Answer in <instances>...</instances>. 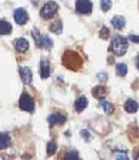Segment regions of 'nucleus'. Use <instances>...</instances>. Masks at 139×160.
I'll return each mask as SVG.
<instances>
[{"mask_svg":"<svg viewBox=\"0 0 139 160\" xmlns=\"http://www.w3.org/2000/svg\"><path fill=\"white\" fill-rule=\"evenodd\" d=\"M97 77H98V79H100V81H106L107 80V78H108V76H107V74H105V73H100V74H98L97 75Z\"/></svg>","mask_w":139,"mask_h":160,"instance_id":"b1692460","label":"nucleus"},{"mask_svg":"<svg viewBox=\"0 0 139 160\" xmlns=\"http://www.w3.org/2000/svg\"><path fill=\"white\" fill-rule=\"evenodd\" d=\"M62 28H63V26H62V22L61 21H56V22H54L51 26H50V30L52 32H54V33H56V34H60L61 32H62Z\"/></svg>","mask_w":139,"mask_h":160,"instance_id":"a211bd4d","label":"nucleus"},{"mask_svg":"<svg viewBox=\"0 0 139 160\" xmlns=\"http://www.w3.org/2000/svg\"><path fill=\"white\" fill-rule=\"evenodd\" d=\"M116 70L118 75H120V76H125L127 74V66L123 63H118L116 65Z\"/></svg>","mask_w":139,"mask_h":160,"instance_id":"6ab92c4d","label":"nucleus"},{"mask_svg":"<svg viewBox=\"0 0 139 160\" xmlns=\"http://www.w3.org/2000/svg\"><path fill=\"white\" fill-rule=\"evenodd\" d=\"M62 63L68 69L76 71L82 66V59L78 53L71 51V50H67L62 56Z\"/></svg>","mask_w":139,"mask_h":160,"instance_id":"f257e3e1","label":"nucleus"},{"mask_svg":"<svg viewBox=\"0 0 139 160\" xmlns=\"http://www.w3.org/2000/svg\"><path fill=\"white\" fill-rule=\"evenodd\" d=\"M65 157L66 158H78V154H77L76 151H72L70 153H68Z\"/></svg>","mask_w":139,"mask_h":160,"instance_id":"393cba45","label":"nucleus"},{"mask_svg":"<svg viewBox=\"0 0 139 160\" xmlns=\"http://www.w3.org/2000/svg\"><path fill=\"white\" fill-rule=\"evenodd\" d=\"M106 88L105 87H103V86H96V87H94L93 90H92V94H93V96L97 98V99H103V98H105L106 96Z\"/></svg>","mask_w":139,"mask_h":160,"instance_id":"4468645a","label":"nucleus"},{"mask_svg":"<svg viewBox=\"0 0 139 160\" xmlns=\"http://www.w3.org/2000/svg\"><path fill=\"white\" fill-rule=\"evenodd\" d=\"M111 48H112V51L115 53L117 56H122V55L126 53L127 48H128V42L126 38H124L122 36H116L112 40Z\"/></svg>","mask_w":139,"mask_h":160,"instance_id":"f03ea898","label":"nucleus"},{"mask_svg":"<svg viewBox=\"0 0 139 160\" xmlns=\"http://www.w3.org/2000/svg\"><path fill=\"white\" fill-rule=\"evenodd\" d=\"M57 10H58V5L54 1H49L40 10V16L46 20L51 19L56 14Z\"/></svg>","mask_w":139,"mask_h":160,"instance_id":"20e7f679","label":"nucleus"},{"mask_svg":"<svg viewBox=\"0 0 139 160\" xmlns=\"http://www.w3.org/2000/svg\"><path fill=\"white\" fill-rule=\"evenodd\" d=\"M56 151V144L54 142H49L47 144V154L48 155H52Z\"/></svg>","mask_w":139,"mask_h":160,"instance_id":"4be33fe9","label":"nucleus"},{"mask_svg":"<svg viewBox=\"0 0 139 160\" xmlns=\"http://www.w3.org/2000/svg\"><path fill=\"white\" fill-rule=\"evenodd\" d=\"M19 108L27 112H32L34 110V100L28 93H22L19 99Z\"/></svg>","mask_w":139,"mask_h":160,"instance_id":"39448f33","label":"nucleus"},{"mask_svg":"<svg viewBox=\"0 0 139 160\" xmlns=\"http://www.w3.org/2000/svg\"><path fill=\"white\" fill-rule=\"evenodd\" d=\"M99 36L102 39H107L109 37V30L107 27H102L101 30L99 31Z\"/></svg>","mask_w":139,"mask_h":160,"instance_id":"5701e85b","label":"nucleus"},{"mask_svg":"<svg viewBox=\"0 0 139 160\" xmlns=\"http://www.w3.org/2000/svg\"><path fill=\"white\" fill-rule=\"evenodd\" d=\"M33 38L35 39L36 45L40 48H45V49H50L53 46V42L52 40L49 38L48 36H45V35H41L37 30H33L32 32Z\"/></svg>","mask_w":139,"mask_h":160,"instance_id":"7ed1b4c3","label":"nucleus"},{"mask_svg":"<svg viewBox=\"0 0 139 160\" xmlns=\"http://www.w3.org/2000/svg\"><path fill=\"white\" fill-rule=\"evenodd\" d=\"M111 24L117 29H122L125 26V19L123 16H115L111 20Z\"/></svg>","mask_w":139,"mask_h":160,"instance_id":"f3484780","label":"nucleus"},{"mask_svg":"<svg viewBox=\"0 0 139 160\" xmlns=\"http://www.w3.org/2000/svg\"><path fill=\"white\" fill-rule=\"evenodd\" d=\"M11 142V138L8 133H1L0 134V150L7 148Z\"/></svg>","mask_w":139,"mask_h":160,"instance_id":"2eb2a0df","label":"nucleus"},{"mask_svg":"<svg viewBox=\"0 0 139 160\" xmlns=\"http://www.w3.org/2000/svg\"><path fill=\"white\" fill-rule=\"evenodd\" d=\"M139 108V105L136 101L129 99L125 103V110L129 113H135Z\"/></svg>","mask_w":139,"mask_h":160,"instance_id":"dca6fc26","label":"nucleus"},{"mask_svg":"<svg viewBox=\"0 0 139 160\" xmlns=\"http://www.w3.org/2000/svg\"><path fill=\"white\" fill-rule=\"evenodd\" d=\"M116 158H120V159H128V157H127V155H125V154H121V155H117L116 156Z\"/></svg>","mask_w":139,"mask_h":160,"instance_id":"cd10ccee","label":"nucleus"},{"mask_svg":"<svg viewBox=\"0 0 139 160\" xmlns=\"http://www.w3.org/2000/svg\"><path fill=\"white\" fill-rule=\"evenodd\" d=\"M137 68L139 69V57H138V60H137Z\"/></svg>","mask_w":139,"mask_h":160,"instance_id":"c85d7f7f","label":"nucleus"},{"mask_svg":"<svg viewBox=\"0 0 139 160\" xmlns=\"http://www.w3.org/2000/svg\"><path fill=\"white\" fill-rule=\"evenodd\" d=\"M100 5H101V9L103 10L104 12H106L111 8L112 2H111V0H101Z\"/></svg>","mask_w":139,"mask_h":160,"instance_id":"412c9836","label":"nucleus"},{"mask_svg":"<svg viewBox=\"0 0 139 160\" xmlns=\"http://www.w3.org/2000/svg\"><path fill=\"white\" fill-rule=\"evenodd\" d=\"M19 73H20V76H21V79L22 81L29 85L31 84L32 82V72L29 67L27 66H24V67H20V69H19Z\"/></svg>","mask_w":139,"mask_h":160,"instance_id":"1a4fd4ad","label":"nucleus"},{"mask_svg":"<svg viewBox=\"0 0 139 160\" xmlns=\"http://www.w3.org/2000/svg\"><path fill=\"white\" fill-rule=\"evenodd\" d=\"M40 75L43 79L50 76V65L46 60H42L40 63Z\"/></svg>","mask_w":139,"mask_h":160,"instance_id":"f8f14e48","label":"nucleus"},{"mask_svg":"<svg viewBox=\"0 0 139 160\" xmlns=\"http://www.w3.org/2000/svg\"><path fill=\"white\" fill-rule=\"evenodd\" d=\"M14 20L19 25H24L28 20V14L25 9L18 8L14 11Z\"/></svg>","mask_w":139,"mask_h":160,"instance_id":"0eeeda50","label":"nucleus"},{"mask_svg":"<svg viewBox=\"0 0 139 160\" xmlns=\"http://www.w3.org/2000/svg\"><path fill=\"white\" fill-rule=\"evenodd\" d=\"M87 104H88L87 98L85 96H80L75 101V103H74V107H75V110L77 112H81L87 107Z\"/></svg>","mask_w":139,"mask_h":160,"instance_id":"9b49d317","label":"nucleus"},{"mask_svg":"<svg viewBox=\"0 0 139 160\" xmlns=\"http://www.w3.org/2000/svg\"><path fill=\"white\" fill-rule=\"evenodd\" d=\"M135 158H136V159H139V153H138V155H137V156H136Z\"/></svg>","mask_w":139,"mask_h":160,"instance_id":"c756f323","label":"nucleus"},{"mask_svg":"<svg viewBox=\"0 0 139 160\" xmlns=\"http://www.w3.org/2000/svg\"><path fill=\"white\" fill-rule=\"evenodd\" d=\"M101 106H102V108L104 110V112H105L106 114H108V115L112 114V112H113V106H112L111 103H109L107 101H103L101 103Z\"/></svg>","mask_w":139,"mask_h":160,"instance_id":"aec40b11","label":"nucleus"},{"mask_svg":"<svg viewBox=\"0 0 139 160\" xmlns=\"http://www.w3.org/2000/svg\"><path fill=\"white\" fill-rule=\"evenodd\" d=\"M129 39H130L131 41L134 43H139V36L138 35H130V36H129Z\"/></svg>","mask_w":139,"mask_h":160,"instance_id":"a878e982","label":"nucleus"},{"mask_svg":"<svg viewBox=\"0 0 139 160\" xmlns=\"http://www.w3.org/2000/svg\"><path fill=\"white\" fill-rule=\"evenodd\" d=\"M65 121H66V117L61 113L52 114L48 117V122L51 127L55 124H63L65 123Z\"/></svg>","mask_w":139,"mask_h":160,"instance_id":"9d476101","label":"nucleus"},{"mask_svg":"<svg viewBox=\"0 0 139 160\" xmlns=\"http://www.w3.org/2000/svg\"><path fill=\"white\" fill-rule=\"evenodd\" d=\"M76 11L80 14H89L92 11V3L89 0H77Z\"/></svg>","mask_w":139,"mask_h":160,"instance_id":"423d86ee","label":"nucleus"},{"mask_svg":"<svg viewBox=\"0 0 139 160\" xmlns=\"http://www.w3.org/2000/svg\"><path fill=\"white\" fill-rule=\"evenodd\" d=\"M12 32V25L5 21V20H0V34L1 35H9Z\"/></svg>","mask_w":139,"mask_h":160,"instance_id":"ddd939ff","label":"nucleus"},{"mask_svg":"<svg viewBox=\"0 0 139 160\" xmlns=\"http://www.w3.org/2000/svg\"><path fill=\"white\" fill-rule=\"evenodd\" d=\"M13 45H14V48H15L18 52L20 53H24L26 52L28 48H29V42L27 41V39L25 38H18L15 39L13 41Z\"/></svg>","mask_w":139,"mask_h":160,"instance_id":"6e6552de","label":"nucleus"},{"mask_svg":"<svg viewBox=\"0 0 139 160\" xmlns=\"http://www.w3.org/2000/svg\"><path fill=\"white\" fill-rule=\"evenodd\" d=\"M82 133H84V134H85V136H83L84 138H85L86 140H88L89 139V133L86 131V130H82V131H81Z\"/></svg>","mask_w":139,"mask_h":160,"instance_id":"bb28decb","label":"nucleus"}]
</instances>
